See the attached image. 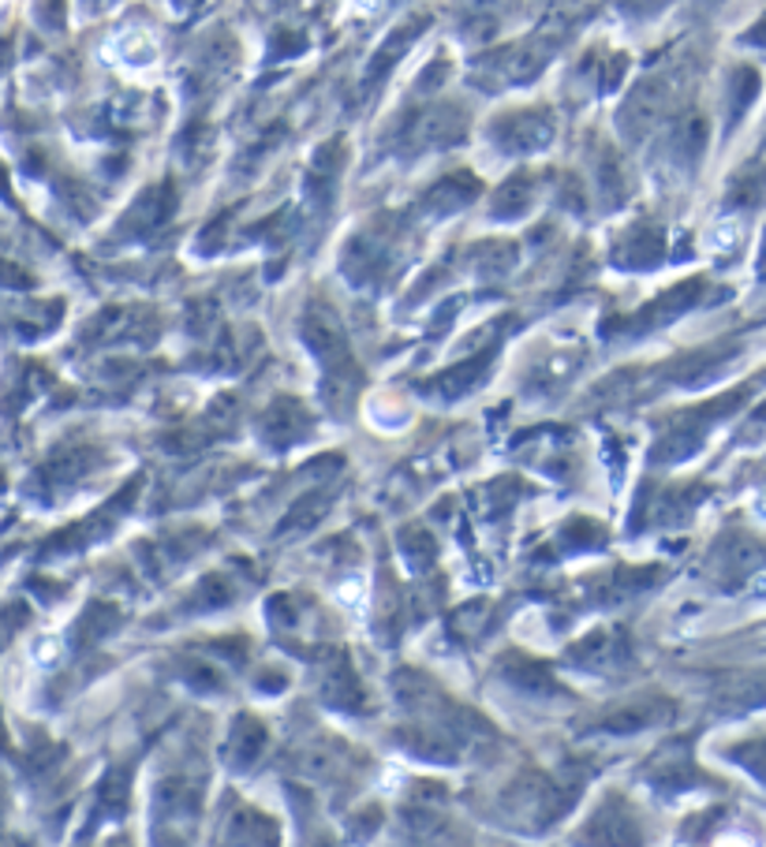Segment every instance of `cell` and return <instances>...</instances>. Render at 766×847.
Returning <instances> with one entry per match:
<instances>
[{
    "mask_svg": "<svg viewBox=\"0 0 766 847\" xmlns=\"http://www.w3.org/2000/svg\"><path fill=\"white\" fill-rule=\"evenodd\" d=\"M34 658H38L41 665H49V661L57 658V642L53 639H41L38 646H34Z\"/></svg>",
    "mask_w": 766,
    "mask_h": 847,
    "instance_id": "cell-16",
    "label": "cell"
},
{
    "mask_svg": "<svg viewBox=\"0 0 766 847\" xmlns=\"http://www.w3.org/2000/svg\"><path fill=\"white\" fill-rule=\"evenodd\" d=\"M737 240H740V224L733 221V217H729V221H718L710 229V247L714 250H733Z\"/></svg>",
    "mask_w": 766,
    "mask_h": 847,
    "instance_id": "cell-13",
    "label": "cell"
},
{
    "mask_svg": "<svg viewBox=\"0 0 766 847\" xmlns=\"http://www.w3.org/2000/svg\"><path fill=\"white\" fill-rule=\"evenodd\" d=\"M120 627V616L117 609L109 605H94L90 613H86V624H80V635L86 642H101L106 635H112Z\"/></svg>",
    "mask_w": 766,
    "mask_h": 847,
    "instance_id": "cell-11",
    "label": "cell"
},
{
    "mask_svg": "<svg viewBox=\"0 0 766 847\" xmlns=\"http://www.w3.org/2000/svg\"><path fill=\"white\" fill-rule=\"evenodd\" d=\"M224 601H232V590H229V587H221V582H217V579H206V582H203V590H198V598H195V605L214 609V605H224Z\"/></svg>",
    "mask_w": 766,
    "mask_h": 847,
    "instance_id": "cell-14",
    "label": "cell"
},
{
    "mask_svg": "<svg viewBox=\"0 0 766 847\" xmlns=\"http://www.w3.org/2000/svg\"><path fill=\"white\" fill-rule=\"evenodd\" d=\"M673 717V705L666 698H655V702H632V705H621V710L606 713L598 721V732H609V736H635V732H647L655 724H666Z\"/></svg>",
    "mask_w": 766,
    "mask_h": 847,
    "instance_id": "cell-2",
    "label": "cell"
},
{
    "mask_svg": "<svg viewBox=\"0 0 766 847\" xmlns=\"http://www.w3.org/2000/svg\"><path fill=\"white\" fill-rule=\"evenodd\" d=\"M263 750H266V724L255 721L251 713H240L229 736V765L232 770H251Z\"/></svg>",
    "mask_w": 766,
    "mask_h": 847,
    "instance_id": "cell-5",
    "label": "cell"
},
{
    "mask_svg": "<svg viewBox=\"0 0 766 847\" xmlns=\"http://www.w3.org/2000/svg\"><path fill=\"white\" fill-rule=\"evenodd\" d=\"M718 705L726 713H747L766 705V672H744V676L729 679L718 691Z\"/></svg>",
    "mask_w": 766,
    "mask_h": 847,
    "instance_id": "cell-6",
    "label": "cell"
},
{
    "mask_svg": "<svg viewBox=\"0 0 766 847\" xmlns=\"http://www.w3.org/2000/svg\"><path fill=\"white\" fill-rule=\"evenodd\" d=\"M647 781L655 784L661 796H677V791H688L692 784H700L703 773L695 770V762H692L688 750H673V754H661L658 762L651 765Z\"/></svg>",
    "mask_w": 766,
    "mask_h": 847,
    "instance_id": "cell-4",
    "label": "cell"
},
{
    "mask_svg": "<svg viewBox=\"0 0 766 847\" xmlns=\"http://www.w3.org/2000/svg\"><path fill=\"white\" fill-rule=\"evenodd\" d=\"M127 770H117V773H109V781L101 784V807H98V814H109V818H124V810H127Z\"/></svg>",
    "mask_w": 766,
    "mask_h": 847,
    "instance_id": "cell-10",
    "label": "cell"
},
{
    "mask_svg": "<svg viewBox=\"0 0 766 847\" xmlns=\"http://www.w3.org/2000/svg\"><path fill=\"white\" fill-rule=\"evenodd\" d=\"M504 679H512V684L520 687V691H531V695H561V687H557V679L546 672L538 661H527V658H504Z\"/></svg>",
    "mask_w": 766,
    "mask_h": 847,
    "instance_id": "cell-7",
    "label": "cell"
},
{
    "mask_svg": "<svg viewBox=\"0 0 766 847\" xmlns=\"http://www.w3.org/2000/svg\"><path fill=\"white\" fill-rule=\"evenodd\" d=\"M747 41H752V46H766V23L755 26V30L747 34Z\"/></svg>",
    "mask_w": 766,
    "mask_h": 847,
    "instance_id": "cell-18",
    "label": "cell"
},
{
    "mask_svg": "<svg viewBox=\"0 0 766 847\" xmlns=\"http://www.w3.org/2000/svg\"><path fill=\"white\" fill-rule=\"evenodd\" d=\"M378 825H381V810H378V807H367V810H360V814L352 818V836H355V840H367V836H370Z\"/></svg>",
    "mask_w": 766,
    "mask_h": 847,
    "instance_id": "cell-15",
    "label": "cell"
},
{
    "mask_svg": "<svg viewBox=\"0 0 766 847\" xmlns=\"http://www.w3.org/2000/svg\"><path fill=\"white\" fill-rule=\"evenodd\" d=\"M580 847H643V828L629 810V802L606 799L603 807L591 814V822L576 833Z\"/></svg>",
    "mask_w": 766,
    "mask_h": 847,
    "instance_id": "cell-1",
    "label": "cell"
},
{
    "mask_svg": "<svg viewBox=\"0 0 766 847\" xmlns=\"http://www.w3.org/2000/svg\"><path fill=\"white\" fill-rule=\"evenodd\" d=\"M729 758L740 765V770H747L755 776L759 784H766V736H759V739H744V744H737V747H729L726 750Z\"/></svg>",
    "mask_w": 766,
    "mask_h": 847,
    "instance_id": "cell-9",
    "label": "cell"
},
{
    "mask_svg": "<svg viewBox=\"0 0 766 847\" xmlns=\"http://www.w3.org/2000/svg\"><path fill=\"white\" fill-rule=\"evenodd\" d=\"M321 698L337 710H363L367 705V691H363L360 676H355L352 661L344 653H337V661L321 676Z\"/></svg>",
    "mask_w": 766,
    "mask_h": 847,
    "instance_id": "cell-3",
    "label": "cell"
},
{
    "mask_svg": "<svg viewBox=\"0 0 766 847\" xmlns=\"http://www.w3.org/2000/svg\"><path fill=\"white\" fill-rule=\"evenodd\" d=\"M258 687H263V691H281L284 679L281 676H266V679H258Z\"/></svg>",
    "mask_w": 766,
    "mask_h": 847,
    "instance_id": "cell-17",
    "label": "cell"
},
{
    "mask_svg": "<svg viewBox=\"0 0 766 847\" xmlns=\"http://www.w3.org/2000/svg\"><path fill=\"white\" fill-rule=\"evenodd\" d=\"M158 847H184V844H180L177 836H172V840H169V836H158Z\"/></svg>",
    "mask_w": 766,
    "mask_h": 847,
    "instance_id": "cell-19",
    "label": "cell"
},
{
    "mask_svg": "<svg viewBox=\"0 0 766 847\" xmlns=\"http://www.w3.org/2000/svg\"><path fill=\"white\" fill-rule=\"evenodd\" d=\"M404 545H408V561H412L415 567H426V564L434 561V545H430V538L420 535V530H415V535H404Z\"/></svg>",
    "mask_w": 766,
    "mask_h": 847,
    "instance_id": "cell-12",
    "label": "cell"
},
{
    "mask_svg": "<svg viewBox=\"0 0 766 847\" xmlns=\"http://www.w3.org/2000/svg\"><path fill=\"white\" fill-rule=\"evenodd\" d=\"M755 418H759V422H766V407H759V415H755Z\"/></svg>",
    "mask_w": 766,
    "mask_h": 847,
    "instance_id": "cell-20",
    "label": "cell"
},
{
    "mask_svg": "<svg viewBox=\"0 0 766 847\" xmlns=\"http://www.w3.org/2000/svg\"><path fill=\"white\" fill-rule=\"evenodd\" d=\"M109 52H112V60H120V64H127V67H146V64H154V57H158L154 41L146 38L143 30L117 34V38H112V46H109Z\"/></svg>",
    "mask_w": 766,
    "mask_h": 847,
    "instance_id": "cell-8",
    "label": "cell"
}]
</instances>
